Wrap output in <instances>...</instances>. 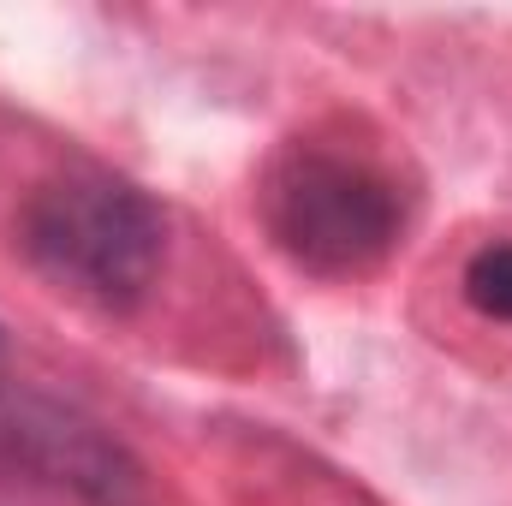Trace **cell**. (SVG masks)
<instances>
[{
	"instance_id": "1",
	"label": "cell",
	"mask_w": 512,
	"mask_h": 506,
	"mask_svg": "<svg viewBox=\"0 0 512 506\" xmlns=\"http://www.w3.org/2000/svg\"><path fill=\"white\" fill-rule=\"evenodd\" d=\"M24 251L60 286L126 310L161 274L167 221L137 185L114 173H66L24 203Z\"/></svg>"
},
{
	"instance_id": "2",
	"label": "cell",
	"mask_w": 512,
	"mask_h": 506,
	"mask_svg": "<svg viewBox=\"0 0 512 506\" xmlns=\"http://www.w3.org/2000/svg\"><path fill=\"white\" fill-rule=\"evenodd\" d=\"M268 233L310 274L346 280L376 268L399 239V197L364 155L298 143L268 179Z\"/></svg>"
},
{
	"instance_id": "3",
	"label": "cell",
	"mask_w": 512,
	"mask_h": 506,
	"mask_svg": "<svg viewBox=\"0 0 512 506\" xmlns=\"http://www.w3.org/2000/svg\"><path fill=\"white\" fill-rule=\"evenodd\" d=\"M465 298L477 316L489 322H512V245H483V251L465 262Z\"/></svg>"
}]
</instances>
